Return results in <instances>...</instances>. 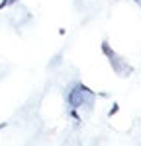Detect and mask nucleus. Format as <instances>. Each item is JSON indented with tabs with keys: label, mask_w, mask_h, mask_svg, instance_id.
Wrapping results in <instances>:
<instances>
[{
	"label": "nucleus",
	"mask_w": 141,
	"mask_h": 146,
	"mask_svg": "<svg viewBox=\"0 0 141 146\" xmlns=\"http://www.w3.org/2000/svg\"><path fill=\"white\" fill-rule=\"evenodd\" d=\"M70 119H75V121H81V115H79V109H70L69 111Z\"/></svg>",
	"instance_id": "obj_3"
},
{
	"label": "nucleus",
	"mask_w": 141,
	"mask_h": 146,
	"mask_svg": "<svg viewBox=\"0 0 141 146\" xmlns=\"http://www.w3.org/2000/svg\"><path fill=\"white\" fill-rule=\"evenodd\" d=\"M4 129H6V123H0V133H2Z\"/></svg>",
	"instance_id": "obj_5"
},
{
	"label": "nucleus",
	"mask_w": 141,
	"mask_h": 146,
	"mask_svg": "<svg viewBox=\"0 0 141 146\" xmlns=\"http://www.w3.org/2000/svg\"><path fill=\"white\" fill-rule=\"evenodd\" d=\"M100 49H102L104 56H108V60H110V64H112V68H114V72H116L117 76H128V74L133 72V68L129 66L128 62H126V60H124V58H122V56H120L116 51L110 47L108 41H102Z\"/></svg>",
	"instance_id": "obj_1"
},
{
	"label": "nucleus",
	"mask_w": 141,
	"mask_h": 146,
	"mask_svg": "<svg viewBox=\"0 0 141 146\" xmlns=\"http://www.w3.org/2000/svg\"><path fill=\"white\" fill-rule=\"evenodd\" d=\"M117 109H120V105H117V103H114V105H112V109H110V113H108V115H110V117H114V115H116V113H117Z\"/></svg>",
	"instance_id": "obj_4"
},
{
	"label": "nucleus",
	"mask_w": 141,
	"mask_h": 146,
	"mask_svg": "<svg viewBox=\"0 0 141 146\" xmlns=\"http://www.w3.org/2000/svg\"><path fill=\"white\" fill-rule=\"evenodd\" d=\"M14 2H18V0H0V10H4L6 6H12Z\"/></svg>",
	"instance_id": "obj_2"
}]
</instances>
